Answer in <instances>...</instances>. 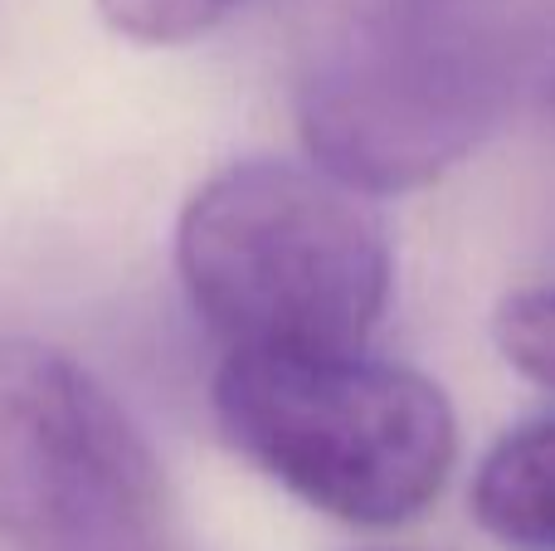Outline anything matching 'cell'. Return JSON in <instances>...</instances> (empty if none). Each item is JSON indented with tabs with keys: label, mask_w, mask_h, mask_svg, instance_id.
<instances>
[{
	"label": "cell",
	"mask_w": 555,
	"mask_h": 551,
	"mask_svg": "<svg viewBox=\"0 0 555 551\" xmlns=\"http://www.w3.org/2000/svg\"><path fill=\"white\" fill-rule=\"evenodd\" d=\"M512 88L517 39L492 0H312L293 117L307 162L400 195L478 152Z\"/></svg>",
	"instance_id": "cell-1"
},
{
	"label": "cell",
	"mask_w": 555,
	"mask_h": 551,
	"mask_svg": "<svg viewBox=\"0 0 555 551\" xmlns=\"http://www.w3.org/2000/svg\"><path fill=\"white\" fill-rule=\"evenodd\" d=\"M375 195L322 166L244 156L191 191L176 273L224 351H351L390 308V234Z\"/></svg>",
	"instance_id": "cell-2"
},
{
	"label": "cell",
	"mask_w": 555,
	"mask_h": 551,
	"mask_svg": "<svg viewBox=\"0 0 555 551\" xmlns=\"http://www.w3.org/2000/svg\"><path fill=\"white\" fill-rule=\"evenodd\" d=\"M210 406L249 464L351 527L420 517L459 459L449 396L365 347L224 351Z\"/></svg>",
	"instance_id": "cell-3"
},
{
	"label": "cell",
	"mask_w": 555,
	"mask_h": 551,
	"mask_svg": "<svg viewBox=\"0 0 555 551\" xmlns=\"http://www.w3.org/2000/svg\"><path fill=\"white\" fill-rule=\"evenodd\" d=\"M0 547L181 551L166 469L68 351L0 337Z\"/></svg>",
	"instance_id": "cell-4"
},
{
	"label": "cell",
	"mask_w": 555,
	"mask_h": 551,
	"mask_svg": "<svg viewBox=\"0 0 555 551\" xmlns=\"http://www.w3.org/2000/svg\"><path fill=\"white\" fill-rule=\"evenodd\" d=\"M473 513L498 542L555 551V415L507 430L473 474Z\"/></svg>",
	"instance_id": "cell-5"
},
{
	"label": "cell",
	"mask_w": 555,
	"mask_h": 551,
	"mask_svg": "<svg viewBox=\"0 0 555 551\" xmlns=\"http://www.w3.org/2000/svg\"><path fill=\"white\" fill-rule=\"evenodd\" d=\"M103 25L132 44H191L220 29L244 0H93Z\"/></svg>",
	"instance_id": "cell-6"
},
{
	"label": "cell",
	"mask_w": 555,
	"mask_h": 551,
	"mask_svg": "<svg viewBox=\"0 0 555 551\" xmlns=\"http://www.w3.org/2000/svg\"><path fill=\"white\" fill-rule=\"evenodd\" d=\"M498 347L531 386L555 396V283L541 289H521L492 318Z\"/></svg>",
	"instance_id": "cell-7"
},
{
	"label": "cell",
	"mask_w": 555,
	"mask_h": 551,
	"mask_svg": "<svg viewBox=\"0 0 555 551\" xmlns=\"http://www.w3.org/2000/svg\"><path fill=\"white\" fill-rule=\"evenodd\" d=\"M546 88H551V103H555V64H551V84Z\"/></svg>",
	"instance_id": "cell-8"
},
{
	"label": "cell",
	"mask_w": 555,
	"mask_h": 551,
	"mask_svg": "<svg viewBox=\"0 0 555 551\" xmlns=\"http://www.w3.org/2000/svg\"><path fill=\"white\" fill-rule=\"evenodd\" d=\"M395 551H410V547H395Z\"/></svg>",
	"instance_id": "cell-9"
}]
</instances>
